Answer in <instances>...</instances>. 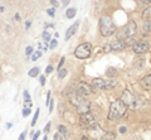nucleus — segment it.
<instances>
[{"mask_svg":"<svg viewBox=\"0 0 151 140\" xmlns=\"http://www.w3.org/2000/svg\"><path fill=\"white\" fill-rule=\"evenodd\" d=\"M67 97L69 102L72 104L73 106H76L77 109V113L79 115H86L89 113V101L86 100L83 96H81L77 91H72V92H68L67 93Z\"/></svg>","mask_w":151,"mask_h":140,"instance_id":"nucleus-1","label":"nucleus"},{"mask_svg":"<svg viewBox=\"0 0 151 140\" xmlns=\"http://www.w3.org/2000/svg\"><path fill=\"white\" fill-rule=\"evenodd\" d=\"M127 109H129V107H127L121 100L113 101L112 104H111V107H110V114H108V119H110V120L121 119L122 116L126 114Z\"/></svg>","mask_w":151,"mask_h":140,"instance_id":"nucleus-2","label":"nucleus"},{"mask_svg":"<svg viewBox=\"0 0 151 140\" xmlns=\"http://www.w3.org/2000/svg\"><path fill=\"white\" fill-rule=\"evenodd\" d=\"M100 32L103 37H110L116 32V25L110 17H102L100 19Z\"/></svg>","mask_w":151,"mask_h":140,"instance_id":"nucleus-3","label":"nucleus"},{"mask_svg":"<svg viewBox=\"0 0 151 140\" xmlns=\"http://www.w3.org/2000/svg\"><path fill=\"white\" fill-rule=\"evenodd\" d=\"M137 33V25L134 20H130L127 23V25L125 28L119 32V39L120 40H126V39H130V38H134Z\"/></svg>","mask_w":151,"mask_h":140,"instance_id":"nucleus-4","label":"nucleus"},{"mask_svg":"<svg viewBox=\"0 0 151 140\" xmlns=\"http://www.w3.org/2000/svg\"><path fill=\"white\" fill-rule=\"evenodd\" d=\"M120 100L124 102L127 107H130V109L136 110L139 107V99L136 96L132 95L130 91H125L124 93H122V96H121Z\"/></svg>","mask_w":151,"mask_h":140,"instance_id":"nucleus-5","label":"nucleus"},{"mask_svg":"<svg viewBox=\"0 0 151 140\" xmlns=\"http://www.w3.org/2000/svg\"><path fill=\"white\" fill-rule=\"evenodd\" d=\"M91 51H92V47L89 43H82L79 44L77 48L74 51V56L79 59H86L91 56Z\"/></svg>","mask_w":151,"mask_h":140,"instance_id":"nucleus-6","label":"nucleus"},{"mask_svg":"<svg viewBox=\"0 0 151 140\" xmlns=\"http://www.w3.org/2000/svg\"><path fill=\"white\" fill-rule=\"evenodd\" d=\"M92 85L94 88L98 90H111L116 86V81L113 80H105V78H94L92 81Z\"/></svg>","mask_w":151,"mask_h":140,"instance_id":"nucleus-7","label":"nucleus"},{"mask_svg":"<svg viewBox=\"0 0 151 140\" xmlns=\"http://www.w3.org/2000/svg\"><path fill=\"white\" fill-rule=\"evenodd\" d=\"M93 125H96V119H94V116L88 113L86 115H81V119H79V126L82 129H89L92 128Z\"/></svg>","mask_w":151,"mask_h":140,"instance_id":"nucleus-8","label":"nucleus"},{"mask_svg":"<svg viewBox=\"0 0 151 140\" xmlns=\"http://www.w3.org/2000/svg\"><path fill=\"white\" fill-rule=\"evenodd\" d=\"M149 48H150V44L147 43V42H145V40H137V42H135L134 43V45H132L134 52L137 53V54H142L145 52H147Z\"/></svg>","mask_w":151,"mask_h":140,"instance_id":"nucleus-9","label":"nucleus"},{"mask_svg":"<svg viewBox=\"0 0 151 140\" xmlns=\"http://www.w3.org/2000/svg\"><path fill=\"white\" fill-rule=\"evenodd\" d=\"M76 91H77L81 96H87V95H91V93L93 92L92 90V87L88 85V83L86 82H79L78 85H77V88H76Z\"/></svg>","mask_w":151,"mask_h":140,"instance_id":"nucleus-10","label":"nucleus"},{"mask_svg":"<svg viewBox=\"0 0 151 140\" xmlns=\"http://www.w3.org/2000/svg\"><path fill=\"white\" fill-rule=\"evenodd\" d=\"M87 131H88V134L91 135L93 139H96V140L102 139V138H103V135H105V131H103V130H102L100 126H98L97 124H96V125H93L92 128H89Z\"/></svg>","mask_w":151,"mask_h":140,"instance_id":"nucleus-11","label":"nucleus"},{"mask_svg":"<svg viewBox=\"0 0 151 140\" xmlns=\"http://www.w3.org/2000/svg\"><path fill=\"white\" fill-rule=\"evenodd\" d=\"M78 25H79V22H76L74 24H72L68 28L67 32H65V38H64L65 40H68L73 34H76V32H77V29H78Z\"/></svg>","mask_w":151,"mask_h":140,"instance_id":"nucleus-12","label":"nucleus"},{"mask_svg":"<svg viewBox=\"0 0 151 140\" xmlns=\"http://www.w3.org/2000/svg\"><path fill=\"white\" fill-rule=\"evenodd\" d=\"M126 43H125V40H120V39H117L116 42H113V43L111 44V49L112 51H122L124 48H126Z\"/></svg>","mask_w":151,"mask_h":140,"instance_id":"nucleus-13","label":"nucleus"},{"mask_svg":"<svg viewBox=\"0 0 151 140\" xmlns=\"http://www.w3.org/2000/svg\"><path fill=\"white\" fill-rule=\"evenodd\" d=\"M141 85L151 90V74H147V76H145L142 80H141Z\"/></svg>","mask_w":151,"mask_h":140,"instance_id":"nucleus-14","label":"nucleus"},{"mask_svg":"<svg viewBox=\"0 0 151 140\" xmlns=\"http://www.w3.org/2000/svg\"><path fill=\"white\" fill-rule=\"evenodd\" d=\"M76 13H77L76 8H68L67 10H65V17H67L68 19H72V18L76 17Z\"/></svg>","mask_w":151,"mask_h":140,"instance_id":"nucleus-15","label":"nucleus"},{"mask_svg":"<svg viewBox=\"0 0 151 140\" xmlns=\"http://www.w3.org/2000/svg\"><path fill=\"white\" fill-rule=\"evenodd\" d=\"M142 19H145L146 22H147V20H151V6L146 8L145 10L142 12Z\"/></svg>","mask_w":151,"mask_h":140,"instance_id":"nucleus-16","label":"nucleus"},{"mask_svg":"<svg viewBox=\"0 0 151 140\" xmlns=\"http://www.w3.org/2000/svg\"><path fill=\"white\" fill-rule=\"evenodd\" d=\"M116 73H117V71H116V68H113V67H110L107 69V72H106V76L108 77V78H113L116 76Z\"/></svg>","mask_w":151,"mask_h":140,"instance_id":"nucleus-17","label":"nucleus"},{"mask_svg":"<svg viewBox=\"0 0 151 140\" xmlns=\"http://www.w3.org/2000/svg\"><path fill=\"white\" fill-rule=\"evenodd\" d=\"M28 74H29L30 77H37L38 74H39V67H34V68H32Z\"/></svg>","mask_w":151,"mask_h":140,"instance_id":"nucleus-18","label":"nucleus"},{"mask_svg":"<svg viewBox=\"0 0 151 140\" xmlns=\"http://www.w3.org/2000/svg\"><path fill=\"white\" fill-rule=\"evenodd\" d=\"M144 32L151 33V20H147V22L144 23Z\"/></svg>","mask_w":151,"mask_h":140,"instance_id":"nucleus-19","label":"nucleus"},{"mask_svg":"<svg viewBox=\"0 0 151 140\" xmlns=\"http://www.w3.org/2000/svg\"><path fill=\"white\" fill-rule=\"evenodd\" d=\"M38 116H39V109H37V111H35V115H34V118H33V120H32V126H35V124H37V121H38Z\"/></svg>","mask_w":151,"mask_h":140,"instance_id":"nucleus-20","label":"nucleus"},{"mask_svg":"<svg viewBox=\"0 0 151 140\" xmlns=\"http://www.w3.org/2000/svg\"><path fill=\"white\" fill-rule=\"evenodd\" d=\"M103 139H105V140H113V139H115V134H113V133H105V135H103Z\"/></svg>","mask_w":151,"mask_h":140,"instance_id":"nucleus-21","label":"nucleus"},{"mask_svg":"<svg viewBox=\"0 0 151 140\" xmlns=\"http://www.w3.org/2000/svg\"><path fill=\"white\" fill-rule=\"evenodd\" d=\"M67 76V69L65 68H62L60 71H58V78H64Z\"/></svg>","mask_w":151,"mask_h":140,"instance_id":"nucleus-22","label":"nucleus"},{"mask_svg":"<svg viewBox=\"0 0 151 140\" xmlns=\"http://www.w3.org/2000/svg\"><path fill=\"white\" fill-rule=\"evenodd\" d=\"M40 56H42V52H40V51H37V52H34L32 54V61H37L38 58L40 57Z\"/></svg>","mask_w":151,"mask_h":140,"instance_id":"nucleus-23","label":"nucleus"},{"mask_svg":"<svg viewBox=\"0 0 151 140\" xmlns=\"http://www.w3.org/2000/svg\"><path fill=\"white\" fill-rule=\"evenodd\" d=\"M58 130H59V133H60V134L64 135V136L67 135V128L63 126V125H59V126H58Z\"/></svg>","mask_w":151,"mask_h":140,"instance_id":"nucleus-24","label":"nucleus"},{"mask_svg":"<svg viewBox=\"0 0 151 140\" xmlns=\"http://www.w3.org/2000/svg\"><path fill=\"white\" fill-rule=\"evenodd\" d=\"M24 107L32 109V100H24Z\"/></svg>","mask_w":151,"mask_h":140,"instance_id":"nucleus-25","label":"nucleus"},{"mask_svg":"<svg viewBox=\"0 0 151 140\" xmlns=\"http://www.w3.org/2000/svg\"><path fill=\"white\" fill-rule=\"evenodd\" d=\"M57 44H58V42H57V39H53L50 42V44H49V48L50 49H54L55 47H57Z\"/></svg>","mask_w":151,"mask_h":140,"instance_id":"nucleus-26","label":"nucleus"},{"mask_svg":"<svg viewBox=\"0 0 151 140\" xmlns=\"http://www.w3.org/2000/svg\"><path fill=\"white\" fill-rule=\"evenodd\" d=\"M42 37H43V39H44L45 42H48V40L50 39V35H49L48 32H43V35H42Z\"/></svg>","mask_w":151,"mask_h":140,"instance_id":"nucleus-27","label":"nucleus"},{"mask_svg":"<svg viewBox=\"0 0 151 140\" xmlns=\"http://www.w3.org/2000/svg\"><path fill=\"white\" fill-rule=\"evenodd\" d=\"M30 111H32V109H27V107H24V109H23V116H24V118L28 116L30 114Z\"/></svg>","mask_w":151,"mask_h":140,"instance_id":"nucleus-28","label":"nucleus"},{"mask_svg":"<svg viewBox=\"0 0 151 140\" xmlns=\"http://www.w3.org/2000/svg\"><path fill=\"white\" fill-rule=\"evenodd\" d=\"M50 126H52V123H48V124L45 125V128H44V133H45V134L50 131Z\"/></svg>","mask_w":151,"mask_h":140,"instance_id":"nucleus-29","label":"nucleus"},{"mask_svg":"<svg viewBox=\"0 0 151 140\" xmlns=\"http://www.w3.org/2000/svg\"><path fill=\"white\" fill-rule=\"evenodd\" d=\"M25 53L29 56V54H32L33 53V47H27V49H25Z\"/></svg>","mask_w":151,"mask_h":140,"instance_id":"nucleus-30","label":"nucleus"},{"mask_svg":"<svg viewBox=\"0 0 151 140\" xmlns=\"http://www.w3.org/2000/svg\"><path fill=\"white\" fill-rule=\"evenodd\" d=\"M25 136H27V131H23L19 135V140H25Z\"/></svg>","mask_w":151,"mask_h":140,"instance_id":"nucleus-31","label":"nucleus"},{"mask_svg":"<svg viewBox=\"0 0 151 140\" xmlns=\"http://www.w3.org/2000/svg\"><path fill=\"white\" fill-rule=\"evenodd\" d=\"M45 104H47V105H50V92L47 93V100H45Z\"/></svg>","mask_w":151,"mask_h":140,"instance_id":"nucleus-32","label":"nucleus"},{"mask_svg":"<svg viewBox=\"0 0 151 140\" xmlns=\"http://www.w3.org/2000/svg\"><path fill=\"white\" fill-rule=\"evenodd\" d=\"M39 135H40V131H35V134L33 135V139L32 140H38V139H39Z\"/></svg>","mask_w":151,"mask_h":140,"instance_id":"nucleus-33","label":"nucleus"},{"mask_svg":"<svg viewBox=\"0 0 151 140\" xmlns=\"http://www.w3.org/2000/svg\"><path fill=\"white\" fill-rule=\"evenodd\" d=\"M54 9H55V8H53V9H48V10H47V13H48L50 17H53V15H54Z\"/></svg>","mask_w":151,"mask_h":140,"instance_id":"nucleus-34","label":"nucleus"},{"mask_svg":"<svg viewBox=\"0 0 151 140\" xmlns=\"http://www.w3.org/2000/svg\"><path fill=\"white\" fill-rule=\"evenodd\" d=\"M63 63H64V58H62V59H60V62H59V64H58V71H60V69H62Z\"/></svg>","mask_w":151,"mask_h":140,"instance_id":"nucleus-35","label":"nucleus"},{"mask_svg":"<svg viewBox=\"0 0 151 140\" xmlns=\"http://www.w3.org/2000/svg\"><path fill=\"white\" fill-rule=\"evenodd\" d=\"M40 85L42 86L45 85V76H40Z\"/></svg>","mask_w":151,"mask_h":140,"instance_id":"nucleus-36","label":"nucleus"},{"mask_svg":"<svg viewBox=\"0 0 151 140\" xmlns=\"http://www.w3.org/2000/svg\"><path fill=\"white\" fill-rule=\"evenodd\" d=\"M45 72H47V73L53 72V67H52V66H48V67H47V69H45Z\"/></svg>","mask_w":151,"mask_h":140,"instance_id":"nucleus-37","label":"nucleus"},{"mask_svg":"<svg viewBox=\"0 0 151 140\" xmlns=\"http://www.w3.org/2000/svg\"><path fill=\"white\" fill-rule=\"evenodd\" d=\"M24 97H25V100H30V96H29V92L28 91H24Z\"/></svg>","mask_w":151,"mask_h":140,"instance_id":"nucleus-38","label":"nucleus"},{"mask_svg":"<svg viewBox=\"0 0 151 140\" xmlns=\"http://www.w3.org/2000/svg\"><path fill=\"white\" fill-rule=\"evenodd\" d=\"M126 131H127V129H126L125 126H122V128H120V133H121V134H125Z\"/></svg>","mask_w":151,"mask_h":140,"instance_id":"nucleus-39","label":"nucleus"},{"mask_svg":"<svg viewBox=\"0 0 151 140\" xmlns=\"http://www.w3.org/2000/svg\"><path fill=\"white\" fill-rule=\"evenodd\" d=\"M140 4H142V5H149L150 1H140Z\"/></svg>","mask_w":151,"mask_h":140,"instance_id":"nucleus-40","label":"nucleus"},{"mask_svg":"<svg viewBox=\"0 0 151 140\" xmlns=\"http://www.w3.org/2000/svg\"><path fill=\"white\" fill-rule=\"evenodd\" d=\"M54 140H59V135H58V134L54 135Z\"/></svg>","mask_w":151,"mask_h":140,"instance_id":"nucleus-41","label":"nucleus"},{"mask_svg":"<svg viewBox=\"0 0 151 140\" xmlns=\"http://www.w3.org/2000/svg\"><path fill=\"white\" fill-rule=\"evenodd\" d=\"M50 3H52V5H54V6L58 5V3H57V1H50Z\"/></svg>","mask_w":151,"mask_h":140,"instance_id":"nucleus-42","label":"nucleus"},{"mask_svg":"<svg viewBox=\"0 0 151 140\" xmlns=\"http://www.w3.org/2000/svg\"><path fill=\"white\" fill-rule=\"evenodd\" d=\"M30 27V22H27V29Z\"/></svg>","mask_w":151,"mask_h":140,"instance_id":"nucleus-43","label":"nucleus"},{"mask_svg":"<svg viewBox=\"0 0 151 140\" xmlns=\"http://www.w3.org/2000/svg\"><path fill=\"white\" fill-rule=\"evenodd\" d=\"M81 140H88V138H87V136H82Z\"/></svg>","mask_w":151,"mask_h":140,"instance_id":"nucleus-44","label":"nucleus"}]
</instances>
